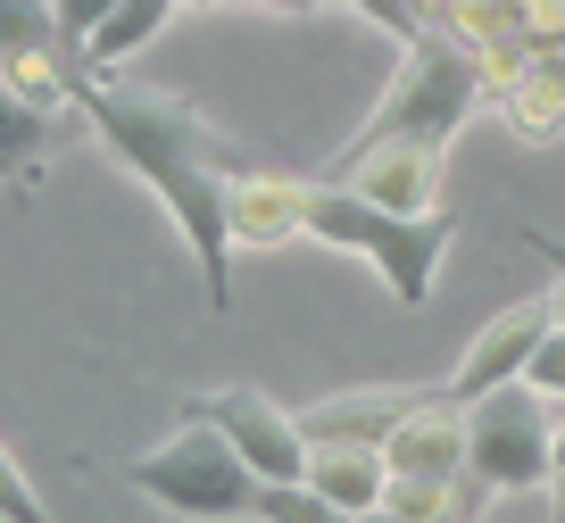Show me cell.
Masks as SVG:
<instances>
[{"mask_svg":"<svg viewBox=\"0 0 565 523\" xmlns=\"http://www.w3.org/2000/svg\"><path fill=\"white\" fill-rule=\"evenodd\" d=\"M308 174H275V167H242L225 183V233H233V258L242 249H282V242H308Z\"/></svg>","mask_w":565,"mask_h":523,"instance_id":"9c48e42d","label":"cell"},{"mask_svg":"<svg viewBox=\"0 0 565 523\" xmlns=\"http://www.w3.org/2000/svg\"><path fill=\"white\" fill-rule=\"evenodd\" d=\"M183 424H200V433L225 440V449L249 466L258 490L308 482V433H300V416H291L282 399H266V391H249V383L200 391V399H183Z\"/></svg>","mask_w":565,"mask_h":523,"instance_id":"5b68a950","label":"cell"},{"mask_svg":"<svg viewBox=\"0 0 565 523\" xmlns=\"http://www.w3.org/2000/svg\"><path fill=\"white\" fill-rule=\"evenodd\" d=\"M125 482H134L150 506L183 515V523H242L249 506H258L249 466H242L216 433H200V424H175L150 457H134V466H125Z\"/></svg>","mask_w":565,"mask_h":523,"instance_id":"277c9868","label":"cell"},{"mask_svg":"<svg viewBox=\"0 0 565 523\" xmlns=\"http://www.w3.org/2000/svg\"><path fill=\"white\" fill-rule=\"evenodd\" d=\"M58 18L84 34L67 51V67L84 75V84H108V67H125L134 51H150V42L167 34L175 0H108V9H58Z\"/></svg>","mask_w":565,"mask_h":523,"instance_id":"30bf717a","label":"cell"},{"mask_svg":"<svg viewBox=\"0 0 565 523\" xmlns=\"http://www.w3.org/2000/svg\"><path fill=\"white\" fill-rule=\"evenodd\" d=\"M75 117L100 141L117 167H134L159 209L175 216L183 249L200 266V291L209 308H233V233H225V183L242 174V158L216 141V125L192 100H167V92H125V84H84L75 92Z\"/></svg>","mask_w":565,"mask_h":523,"instance_id":"6da1fadb","label":"cell"},{"mask_svg":"<svg viewBox=\"0 0 565 523\" xmlns=\"http://www.w3.org/2000/svg\"><path fill=\"white\" fill-rule=\"evenodd\" d=\"M249 523H350V515H333V506H324L308 482H291V490H258Z\"/></svg>","mask_w":565,"mask_h":523,"instance_id":"e0dca14e","label":"cell"},{"mask_svg":"<svg viewBox=\"0 0 565 523\" xmlns=\"http://www.w3.org/2000/svg\"><path fill=\"white\" fill-rule=\"evenodd\" d=\"M482 506H491V490H482L475 473H458V482H391L383 490V515H399V523H482Z\"/></svg>","mask_w":565,"mask_h":523,"instance_id":"9a60e30c","label":"cell"},{"mask_svg":"<svg viewBox=\"0 0 565 523\" xmlns=\"http://www.w3.org/2000/svg\"><path fill=\"white\" fill-rule=\"evenodd\" d=\"M308 490H317L333 515H374L383 506V490H391V466H383V449H308Z\"/></svg>","mask_w":565,"mask_h":523,"instance_id":"5bb4252c","label":"cell"},{"mask_svg":"<svg viewBox=\"0 0 565 523\" xmlns=\"http://www.w3.org/2000/svg\"><path fill=\"white\" fill-rule=\"evenodd\" d=\"M548 457L565 466V407H548Z\"/></svg>","mask_w":565,"mask_h":523,"instance_id":"44dd1931","label":"cell"},{"mask_svg":"<svg viewBox=\"0 0 565 523\" xmlns=\"http://www.w3.org/2000/svg\"><path fill=\"white\" fill-rule=\"evenodd\" d=\"M67 18L58 9H42V0H0V67H18V58H67Z\"/></svg>","mask_w":565,"mask_h":523,"instance_id":"2e32d148","label":"cell"},{"mask_svg":"<svg viewBox=\"0 0 565 523\" xmlns=\"http://www.w3.org/2000/svg\"><path fill=\"white\" fill-rule=\"evenodd\" d=\"M532 249L548 258V275H557V291H548V308H557V332H565V242H548V233H532Z\"/></svg>","mask_w":565,"mask_h":523,"instance_id":"ffe728a7","label":"cell"},{"mask_svg":"<svg viewBox=\"0 0 565 523\" xmlns=\"http://www.w3.org/2000/svg\"><path fill=\"white\" fill-rule=\"evenodd\" d=\"M466 473H475L491 499L557 482V457H548V399H532L524 383L491 391V399L466 407Z\"/></svg>","mask_w":565,"mask_h":523,"instance_id":"8992f818","label":"cell"},{"mask_svg":"<svg viewBox=\"0 0 565 523\" xmlns=\"http://www.w3.org/2000/svg\"><path fill=\"white\" fill-rule=\"evenodd\" d=\"M491 100V84H482L475 51H466L458 34H441V9H424V34L399 42V67H391L383 100H374V117L358 125L350 141H424V150H441L466 134V117Z\"/></svg>","mask_w":565,"mask_h":523,"instance_id":"7a4b0ae2","label":"cell"},{"mask_svg":"<svg viewBox=\"0 0 565 523\" xmlns=\"http://www.w3.org/2000/svg\"><path fill=\"white\" fill-rule=\"evenodd\" d=\"M548 324H557L548 299H515V308L482 316V332L466 341V357H458V374L441 383V399L449 407H475V399H491V391H515V383H524V366H532V349L548 341Z\"/></svg>","mask_w":565,"mask_h":523,"instance_id":"ba28073f","label":"cell"},{"mask_svg":"<svg viewBox=\"0 0 565 523\" xmlns=\"http://www.w3.org/2000/svg\"><path fill=\"white\" fill-rule=\"evenodd\" d=\"M524 391H532V399H548V407H565V332H557V324H548V341L532 349Z\"/></svg>","mask_w":565,"mask_h":523,"instance_id":"d6986e66","label":"cell"},{"mask_svg":"<svg viewBox=\"0 0 565 523\" xmlns=\"http://www.w3.org/2000/svg\"><path fill=\"white\" fill-rule=\"evenodd\" d=\"M0 523H51V515H42V490L25 482V466H18L9 440H0Z\"/></svg>","mask_w":565,"mask_h":523,"instance_id":"ac0fdd59","label":"cell"},{"mask_svg":"<svg viewBox=\"0 0 565 523\" xmlns=\"http://www.w3.org/2000/svg\"><path fill=\"white\" fill-rule=\"evenodd\" d=\"M317 183H333V192L399 216V225L441 216V150H424V141H350Z\"/></svg>","mask_w":565,"mask_h":523,"instance_id":"52a82bcc","label":"cell"},{"mask_svg":"<svg viewBox=\"0 0 565 523\" xmlns=\"http://www.w3.org/2000/svg\"><path fill=\"white\" fill-rule=\"evenodd\" d=\"M548 490H557V515H548V523H565V466H557V482H548Z\"/></svg>","mask_w":565,"mask_h":523,"instance_id":"7402d4cb","label":"cell"},{"mask_svg":"<svg viewBox=\"0 0 565 523\" xmlns=\"http://www.w3.org/2000/svg\"><path fill=\"white\" fill-rule=\"evenodd\" d=\"M308 183H317V174H308ZM308 242L374 266V282H383L399 308H424V299L441 291V258H449V242H458V225H449V209L424 216V225H399V216H383V209H366V200L317 183V192H308Z\"/></svg>","mask_w":565,"mask_h":523,"instance_id":"3957f363","label":"cell"},{"mask_svg":"<svg viewBox=\"0 0 565 523\" xmlns=\"http://www.w3.org/2000/svg\"><path fill=\"white\" fill-rule=\"evenodd\" d=\"M383 466H391V482H458L466 473V407L424 391L416 416L383 440Z\"/></svg>","mask_w":565,"mask_h":523,"instance_id":"8fae6325","label":"cell"},{"mask_svg":"<svg viewBox=\"0 0 565 523\" xmlns=\"http://www.w3.org/2000/svg\"><path fill=\"white\" fill-rule=\"evenodd\" d=\"M358 523H399V515H383V506H374V515H358Z\"/></svg>","mask_w":565,"mask_h":523,"instance_id":"603a6c76","label":"cell"},{"mask_svg":"<svg viewBox=\"0 0 565 523\" xmlns=\"http://www.w3.org/2000/svg\"><path fill=\"white\" fill-rule=\"evenodd\" d=\"M67 134H84V117H51V108H25L18 92L0 84V183H9V200H34L42 167H51V150Z\"/></svg>","mask_w":565,"mask_h":523,"instance_id":"4fadbf2b","label":"cell"},{"mask_svg":"<svg viewBox=\"0 0 565 523\" xmlns=\"http://www.w3.org/2000/svg\"><path fill=\"white\" fill-rule=\"evenodd\" d=\"M416 399L424 391H407V383L399 391H341V399L300 407V433H308V449H383L416 416Z\"/></svg>","mask_w":565,"mask_h":523,"instance_id":"7c38bea8","label":"cell"}]
</instances>
